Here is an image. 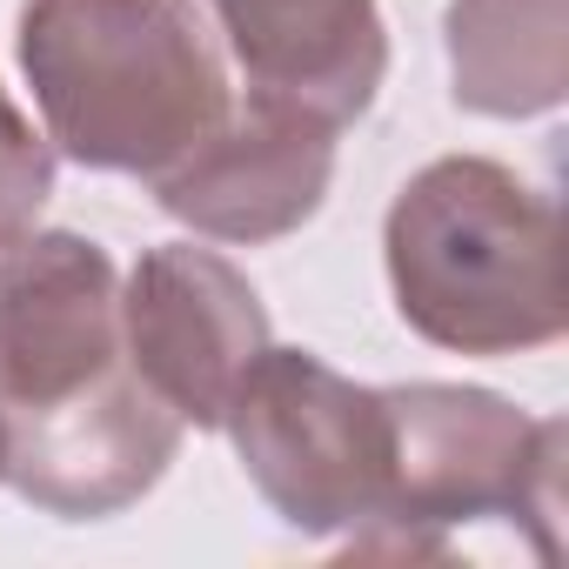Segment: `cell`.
I'll return each instance as SVG.
<instances>
[{"label":"cell","mask_w":569,"mask_h":569,"mask_svg":"<svg viewBox=\"0 0 569 569\" xmlns=\"http://www.w3.org/2000/svg\"><path fill=\"white\" fill-rule=\"evenodd\" d=\"M181 449V416L134 376L121 274L101 241L34 228L0 248V482L61 522L141 502Z\"/></svg>","instance_id":"obj_1"},{"label":"cell","mask_w":569,"mask_h":569,"mask_svg":"<svg viewBox=\"0 0 569 569\" xmlns=\"http://www.w3.org/2000/svg\"><path fill=\"white\" fill-rule=\"evenodd\" d=\"M14 48L54 154L94 174L154 188L234 108L194 0H28Z\"/></svg>","instance_id":"obj_2"},{"label":"cell","mask_w":569,"mask_h":569,"mask_svg":"<svg viewBox=\"0 0 569 569\" xmlns=\"http://www.w3.org/2000/svg\"><path fill=\"white\" fill-rule=\"evenodd\" d=\"M396 316L449 356H529L562 342V214L489 154L429 161L382 221Z\"/></svg>","instance_id":"obj_3"},{"label":"cell","mask_w":569,"mask_h":569,"mask_svg":"<svg viewBox=\"0 0 569 569\" xmlns=\"http://www.w3.org/2000/svg\"><path fill=\"white\" fill-rule=\"evenodd\" d=\"M389 402V509L362 549L436 556L456 522H522L542 556H556L562 516V422H536L496 389L469 382H402Z\"/></svg>","instance_id":"obj_4"},{"label":"cell","mask_w":569,"mask_h":569,"mask_svg":"<svg viewBox=\"0 0 569 569\" xmlns=\"http://www.w3.org/2000/svg\"><path fill=\"white\" fill-rule=\"evenodd\" d=\"M261 502L302 536H376L389 509V402L309 349H261L228 422Z\"/></svg>","instance_id":"obj_5"},{"label":"cell","mask_w":569,"mask_h":569,"mask_svg":"<svg viewBox=\"0 0 569 569\" xmlns=\"http://www.w3.org/2000/svg\"><path fill=\"white\" fill-rule=\"evenodd\" d=\"M121 336L134 376L181 416V429H221L241 376L268 349V309L228 254L161 241L121 281Z\"/></svg>","instance_id":"obj_6"},{"label":"cell","mask_w":569,"mask_h":569,"mask_svg":"<svg viewBox=\"0 0 569 569\" xmlns=\"http://www.w3.org/2000/svg\"><path fill=\"white\" fill-rule=\"evenodd\" d=\"M336 181V128L296 101L254 94L228 108V121L154 181V201L208 241H281L296 234Z\"/></svg>","instance_id":"obj_7"},{"label":"cell","mask_w":569,"mask_h":569,"mask_svg":"<svg viewBox=\"0 0 569 569\" xmlns=\"http://www.w3.org/2000/svg\"><path fill=\"white\" fill-rule=\"evenodd\" d=\"M254 94L296 101L329 128L376 108L389 81V28L376 0H208Z\"/></svg>","instance_id":"obj_8"},{"label":"cell","mask_w":569,"mask_h":569,"mask_svg":"<svg viewBox=\"0 0 569 569\" xmlns=\"http://www.w3.org/2000/svg\"><path fill=\"white\" fill-rule=\"evenodd\" d=\"M442 41L469 114L529 121L569 94V0H449Z\"/></svg>","instance_id":"obj_9"},{"label":"cell","mask_w":569,"mask_h":569,"mask_svg":"<svg viewBox=\"0 0 569 569\" xmlns=\"http://www.w3.org/2000/svg\"><path fill=\"white\" fill-rule=\"evenodd\" d=\"M48 194H54V141L0 88V248L34 234Z\"/></svg>","instance_id":"obj_10"}]
</instances>
